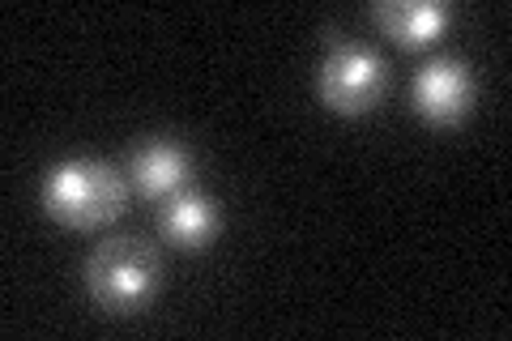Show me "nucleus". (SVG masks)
Instances as JSON below:
<instances>
[{"label": "nucleus", "mask_w": 512, "mask_h": 341, "mask_svg": "<svg viewBox=\"0 0 512 341\" xmlns=\"http://www.w3.org/2000/svg\"><path fill=\"white\" fill-rule=\"evenodd\" d=\"M218 231V209L214 201L197 188H180L171 192L167 205H163V235L180 248H201L210 243V235Z\"/></svg>", "instance_id": "0eeeda50"}, {"label": "nucleus", "mask_w": 512, "mask_h": 341, "mask_svg": "<svg viewBox=\"0 0 512 341\" xmlns=\"http://www.w3.org/2000/svg\"><path fill=\"white\" fill-rule=\"evenodd\" d=\"M384 86H389V69H384V60L363 43H333L316 69L320 103L342 111V116L372 111L380 103Z\"/></svg>", "instance_id": "7ed1b4c3"}, {"label": "nucleus", "mask_w": 512, "mask_h": 341, "mask_svg": "<svg viewBox=\"0 0 512 341\" xmlns=\"http://www.w3.org/2000/svg\"><path fill=\"white\" fill-rule=\"evenodd\" d=\"M188 167H192V158L184 145H175V141H146L133 154V162H128L133 184L146 192V197H171V192H180L188 180Z\"/></svg>", "instance_id": "423d86ee"}, {"label": "nucleus", "mask_w": 512, "mask_h": 341, "mask_svg": "<svg viewBox=\"0 0 512 341\" xmlns=\"http://www.w3.org/2000/svg\"><path fill=\"white\" fill-rule=\"evenodd\" d=\"M43 205L47 214L69 226H103L124 209V180L111 162L69 158L47 171Z\"/></svg>", "instance_id": "f03ea898"}, {"label": "nucleus", "mask_w": 512, "mask_h": 341, "mask_svg": "<svg viewBox=\"0 0 512 341\" xmlns=\"http://www.w3.org/2000/svg\"><path fill=\"white\" fill-rule=\"evenodd\" d=\"M372 18L389 39L406 47H423L444 35V26L453 22V9L440 5V0H380Z\"/></svg>", "instance_id": "39448f33"}, {"label": "nucleus", "mask_w": 512, "mask_h": 341, "mask_svg": "<svg viewBox=\"0 0 512 341\" xmlns=\"http://www.w3.org/2000/svg\"><path fill=\"white\" fill-rule=\"evenodd\" d=\"M410 99L431 124H457L474 103V73L461 56H436L414 73Z\"/></svg>", "instance_id": "20e7f679"}, {"label": "nucleus", "mask_w": 512, "mask_h": 341, "mask_svg": "<svg viewBox=\"0 0 512 341\" xmlns=\"http://www.w3.org/2000/svg\"><path fill=\"white\" fill-rule=\"evenodd\" d=\"M158 273H163V256L154 243L146 235H120L94 248L86 286L103 312H137L158 290Z\"/></svg>", "instance_id": "f257e3e1"}]
</instances>
